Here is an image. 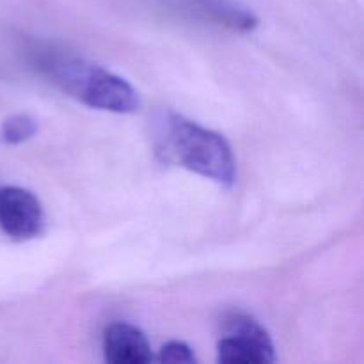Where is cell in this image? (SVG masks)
Listing matches in <instances>:
<instances>
[{"label":"cell","mask_w":364,"mask_h":364,"mask_svg":"<svg viewBox=\"0 0 364 364\" xmlns=\"http://www.w3.org/2000/svg\"><path fill=\"white\" fill-rule=\"evenodd\" d=\"M46 70L64 92L91 109L132 114L141 107L137 91L130 82L102 66L78 59H57L46 64Z\"/></svg>","instance_id":"2"},{"label":"cell","mask_w":364,"mask_h":364,"mask_svg":"<svg viewBox=\"0 0 364 364\" xmlns=\"http://www.w3.org/2000/svg\"><path fill=\"white\" fill-rule=\"evenodd\" d=\"M0 230L13 240H31L45 230V210L31 191L0 188Z\"/></svg>","instance_id":"4"},{"label":"cell","mask_w":364,"mask_h":364,"mask_svg":"<svg viewBox=\"0 0 364 364\" xmlns=\"http://www.w3.org/2000/svg\"><path fill=\"white\" fill-rule=\"evenodd\" d=\"M156 361L160 363H185V364H194L198 363L194 350L188 347L185 341H167L162 348H160Z\"/></svg>","instance_id":"8"},{"label":"cell","mask_w":364,"mask_h":364,"mask_svg":"<svg viewBox=\"0 0 364 364\" xmlns=\"http://www.w3.org/2000/svg\"><path fill=\"white\" fill-rule=\"evenodd\" d=\"M198 4L217 21L238 31H252L258 25V18L251 11L231 0H198Z\"/></svg>","instance_id":"6"},{"label":"cell","mask_w":364,"mask_h":364,"mask_svg":"<svg viewBox=\"0 0 364 364\" xmlns=\"http://www.w3.org/2000/svg\"><path fill=\"white\" fill-rule=\"evenodd\" d=\"M38 134V123L28 114H14L0 124V141L4 144H21Z\"/></svg>","instance_id":"7"},{"label":"cell","mask_w":364,"mask_h":364,"mask_svg":"<svg viewBox=\"0 0 364 364\" xmlns=\"http://www.w3.org/2000/svg\"><path fill=\"white\" fill-rule=\"evenodd\" d=\"M160 142V153L169 162L224 187H231L237 181L233 149L217 132L173 114L166 121V132Z\"/></svg>","instance_id":"1"},{"label":"cell","mask_w":364,"mask_h":364,"mask_svg":"<svg viewBox=\"0 0 364 364\" xmlns=\"http://www.w3.org/2000/svg\"><path fill=\"white\" fill-rule=\"evenodd\" d=\"M224 336L217 343V361L228 364L272 363L274 343L265 327L244 313H231L224 318Z\"/></svg>","instance_id":"3"},{"label":"cell","mask_w":364,"mask_h":364,"mask_svg":"<svg viewBox=\"0 0 364 364\" xmlns=\"http://www.w3.org/2000/svg\"><path fill=\"white\" fill-rule=\"evenodd\" d=\"M103 354L107 361L114 364H146L155 359L146 334L127 322L107 327L103 334Z\"/></svg>","instance_id":"5"}]
</instances>
